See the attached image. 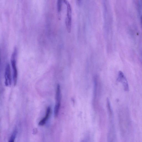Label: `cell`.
Returning <instances> with one entry per match:
<instances>
[{
	"label": "cell",
	"mask_w": 142,
	"mask_h": 142,
	"mask_svg": "<svg viewBox=\"0 0 142 142\" xmlns=\"http://www.w3.org/2000/svg\"><path fill=\"white\" fill-rule=\"evenodd\" d=\"M17 55V49L15 47L13 53L11 55V62L12 66L13 72V78L14 86L17 84L18 78V70L16 64V60Z\"/></svg>",
	"instance_id": "1"
},
{
	"label": "cell",
	"mask_w": 142,
	"mask_h": 142,
	"mask_svg": "<svg viewBox=\"0 0 142 142\" xmlns=\"http://www.w3.org/2000/svg\"><path fill=\"white\" fill-rule=\"evenodd\" d=\"M64 2L67 6V16L66 19L65 23L67 32L70 33L71 28L72 8L68 1L67 0H63Z\"/></svg>",
	"instance_id": "2"
},
{
	"label": "cell",
	"mask_w": 142,
	"mask_h": 142,
	"mask_svg": "<svg viewBox=\"0 0 142 142\" xmlns=\"http://www.w3.org/2000/svg\"><path fill=\"white\" fill-rule=\"evenodd\" d=\"M5 84L6 86L10 85L11 84V69L9 64L7 63L6 66L5 71Z\"/></svg>",
	"instance_id": "3"
},
{
	"label": "cell",
	"mask_w": 142,
	"mask_h": 142,
	"mask_svg": "<svg viewBox=\"0 0 142 142\" xmlns=\"http://www.w3.org/2000/svg\"><path fill=\"white\" fill-rule=\"evenodd\" d=\"M118 80V81L121 82L123 83L125 91H128L129 87L128 81L124 75L121 71L119 72Z\"/></svg>",
	"instance_id": "4"
},
{
	"label": "cell",
	"mask_w": 142,
	"mask_h": 142,
	"mask_svg": "<svg viewBox=\"0 0 142 142\" xmlns=\"http://www.w3.org/2000/svg\"><path fill=\"white\" fill-rule=\"evenodd\" d=\"M51 112V108L50 107H48L47 108L46 110V115L45 117L42 119L39 122L38 124L39 126H43L46 123V122L49 118V116Z\"/></svg>",
	"instance_id": "5"
},
{
	"label": "cell",
	"mask_w": 142,
	"mask_h": 142,
	"mask_svg": "<svg viewBox=\"0 0 142 142\" xmlns=\"http://www.w3.org/2000/svg\"><path fill=\"white\" fill-rule=\"evenodd\" d=\"M56 98V103H61V89L60 86L59 84L57 85Z\"/></svg>",
	"instance_id": "6"
},
{
	"label": "cell",
	"mask_w": 142,
	"mask_h": 142,
	"mask_svg": "<svg viewBox=\"0 0 142 142\" xmlns=\"http://www.w3.org/2000/svg\"><path fill=\"white\" fill-rule=\"evenodd\" d=\"M61 106V103H56L54 109V116L57 118Z\"/></svg>",
	"instance_id": "7"
},
{
	"label": "cell",
	"mask_w": 142,
	"mask_h": 142,
	"mask_svg": "<svg viewBox=\"0 0 142 142\" xmlns=\"http://www.w3.org/2000/svg\"><path fill=\"white\" fill-rule=\"evenodd\" d=\"M17 133V128H15L13 131L12 135L10 137L9 141V142H14Z\"/></svg>",
	"instance_id": "8"
},
{
	"label": "cell",
	"mask_w": 142,
	"mask_h": 142,
	"mask_svg": "<svg viewBox=\"0 0 142 142\" xmlns=\"http://www.w3.org/2000/svg\"><path fill=\"white\" fill-rule=\"evenodd\" d=\"M62 0H57V9L59 12H60L62 9Z\"/></svg>",
	"instance_id": "9"
},
{
	"label": "cell",
	"mask_w": 142,
	"mask_h": 142,
	"mask_svg": "<svg viewBox=\"0 0 142 142\" xmlns=\"http://www.w3.org/2000/svg\"><path fill=\"white\" fill-rule=\"evenodd\" d=\"M81 0H77V2L78 5H80L81 2Z\"/></svg>",
	"instance_id": "10"
},
{
	"label": "cell",
	"mask_w": 142,
	"mask_h": 142,
	"mask_svg": "<svg viewBox=\"0 0 142 142\" xmlns=\"http://www.w3.org/2000/svg\"><path fill=\"white\" fill-rule=\"evenodd\" d=\"M141 23H142V16L141 17Z\"/></svg>",
	"instance_id": "11"
}]
</instances>
